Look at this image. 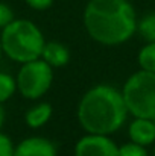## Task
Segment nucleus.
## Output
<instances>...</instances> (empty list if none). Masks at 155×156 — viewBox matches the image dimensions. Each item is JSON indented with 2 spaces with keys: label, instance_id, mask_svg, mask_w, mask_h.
Wrapping results in <instances>:
<instances>
[{
  "label": "nucleus",
  "instance_id": "f257e3e1",
  "mask_svg": "<svg viewBox=\"0 0 155 156\" xmlns=\"http://www.w3.org/2000/svg\"><path fill=\"white\" fill-rule=\"evenodd\" d=\"M88 35L103 46H119L137 30V15L128 0H90L84 11Z\"/></svg>",
  "mask_w": 155,
  "mask_h": 156
},
{
  "label": "nucleus",
  "instance_id": "f03ea898",
  "mask_svg": "<svg viewBox=\"0 0 155 156\" xmlns=\"http://www.w3.org/2000/svg\"><path fill=\"white\" fill-rule=\"evenodd\" d=\"M128 109L122 91L109 85L88 90L78 106V120L87 133L111 135L126 121Z\"/></svg>",
  "mask_w": 155,
  "mask_h": 156
},
{
  "label": "nucleus",
  "instance_id": "7ed1b4c3",
  "mask_svg": "<svg viewBox=\"0 0 155 156\" xmlns=\"http://www.w3.org/2000/svg\"><path fill=\"white\" fill-rule=\"evenodd\" d=\"M0 43L3 53L20 64L41 58L46 44L41 30L31 20H12L3 27Z\"/></svg>",
  "mask_w": 155,
  "mask_h": 156
},
{
  "label": "nucleus",
  "instance_id": "20e7f679",
  "mask_svg": "<svg viewBox=\"0 0 155 156\" xmlns=\"http://www.w3.org/2000/svg\"><path fill=\"white\" fill-rule=\"evenodd\" d=\"M122 96L128 114L135 118L155 120V73L140 70L128 77Z\"/></svg>",
  "mask_w": 155,
  "mask_h": 156
},
{
  "label": "nucleus",
  "instance_id": "39448f33",
  "mask_svg": "<svg viewBox=\"0 0 155 156\" xmlns=\"http://www.w3.org/2000/svg\"><path fill=\"white\" fill-rule=\"evenodd\" d=\"M52 80H53L52 67L44 59L38 58V59L24 62L21 65L18 76L15 79V83L23 97L29 100H35L49 91Z\"/></svg>",
  "mask_w": 155,
  "mask_h": 156
},
{
  "label": "nucleus",
  "instance_id": "423d86ee",
  "mask_svg": "<svg viewBox=\"0 0 155 156\" xmlns=\"http://www.w3.org/2000/svg\"><path fill=\"white\" fill-rule=\"evenodd\" d=\"M75 156H119V147L108 135L88 133L78 141Z\"/></svg>",
  "mask_w": 155,
  "mask_h": 156
},
{
  "label": "nucleus",
  "instance_id": "0eeeda50",
  "mask_svg": "<svg viewBox=\"0 0 155 156\" xmlns=\"http://www.w3.org/2000/svg\"><path fill=\"white\" fill-rule=\"evenodd\" d=\"M14 156H56V147L46 138L32 136L23 140L14 149Z\"/></svg>",
  "mask_w": 155,
  "mask_h": 156
},
{
  "label": "nucleus",
  "instance_id": "6e6552de",
  "mask_svg": "<svg viewBox=\"0 0 155 156\" xmlns=\"http://www.w3.org/2000/svg\"><path fill=\"white\" fill-rule=\"evenodd\" d=\"M132 143L140 146H149L155 143V121L149 118H134L128 129Z\"/></svg>",
  "mask_w": 155,
  "mask_h": 156
},
{
  "label": "nucleus",
  "instance_id": "1a4fd4ad",
  "mask_svg": "<svg viewBox=\"0 0 155 156\" xmlns=\"http://www.w3.org/2000/svg\"><path fill=\"white\" fill-rule=\"evenodd\" d=\"M41 59H44L52 68H58V67H64L68 62L70 53L64 44H61L58 41H50V43L44 44Z\"/></svg>",
  "mask_w": 155,
  "mask_h": 156
},
{
  "label": "nucleus",
  "instance_id": "9d476101",
  "mask_svg": "<svg viewBox=\"0 0 155 156\" xmlns=\"http://www.w3.org/2000/svg\"><path fill=\"white\" fill-rule=\"evenodd\" d=\"M52 117V106L49 103H40L34 108H31L28 112H26V123L29 127H41L44 126Z\"/></svg>",
  "mask_w": 155,
  "mask_h": 156
},
{
  "label": "nucleus",
  "instance_id": "9b49d317",
  "mask_svg": "<svg viewBox=\"0 0 155 156\" xmlns=\"http://www.w3.org/2000/svg\"><path fill=\"white\" fill-rule=\"evenodd\" d=\"M138 65L145 71L155 73V43H148L138 53Z\"/></svg>",
  "mask_w": 155,
  "mask_h": 156
},
{
  "label": "nucleus",
  "instance_id": "f8f14e48",
  "mask_svg": "<svg viewBox=\"0 0 155 156\" xmlns=\"http://www.w3.org/2000/svg\"><path fill=\"white\" fill-rule=\"evenodd\" d=\"M137 29L148 43H155V12L145 15L140 23H137Z\"/></svg>",
  "mask_w": 155,
  "mask_h": 156
},
{
  "label": "nucleus",
  "instance_id": "ddd939ff",
  "mask_svg": "<svg viewBox=\"0 0 155 156\" xmlns=\"http://www.w3.org/2000/svg\"><path fill=\"white\" fill-rule=\"evenodd\" d=\"M15 88H17L15 79L0 71V105L12 97V94L15 93Z\"/></svg>",
  "mask_w": 155,
  "mask_h": 156
},
{
  "label": "nucleus",
  "instance_id": "4468645a",
  "mask_svg": "<svg viewBox=\"0 0 155 156\" xmlns=\"http://www.w3.org/2000/svg\"><path fill=\"white\" fill-rule=\"evenodd\" d=\"M119 156H148V152L145 146H140L131 141L119 147Z\"/></svg>",
  "mask_w": 155,
  "mask_h": 156
},
{
  "label": "nucleus",
  "instance_id": "2eb2a0df",
  "mask_svg": "<svg viewBox=\"0 0 155 156\" xmlns=\"http://www.w3.org/2000/svg\"><path fill=\"white\" fill-rule=\"evenodd\" d=\"M14 149L11 138L0 132V156H14Z\"/></svg>",
  "mask_w": 155,
  "mask_h": 156
},
{
  "label": "nucleus",
  "instance_id": "dca6fc26",
  "mask_svg": "<svg viewBox=\"0 0 155 156\" xmlns=\"http://www.w3.org/2000/svg\"><path fill=\"white\" fill-rule=\"evenodd\" d=\"M14 20V12L6 3H0V27H6Z\"/></svg>",
  "mask_w": 155,
  "mask_h": 156
},
{
  "label": "nucleus",
  "instance_id": "f3484780",
  "mask_svg": "<svg viewBox=\"0 0 155 156\" xmlns=\"http://www.w3.org/2000/svg\"><path fill=\"white\" fill-rule=\"evenodd\" d=\"M26 3L32 8V9H37V11H44L47 8H50L53 0H26Z\"/></svg>",
  "mask_w": 155,
  "mask_h": 156
},
{
  "label": "nucleus",
  "instance_id": "a211bd4d",
  "mask_svg": "<svg viewBox=\"0 0 155 156\" xmlns=\"http://www.w3.org/2000/svg\"><path fill=\"white\" fill-rule=\"evenodd\" d=\"M3 123H5V111H3V108H2V105H0V129H2Z\"/></svg>",
  "mask_w": 155,
  "mask_h": 156
},
{
  "label": "nucleus",
  "instance_id": "6ab92c4d",
  "mask_svg": "<svg viewBox=\"0 0 155 156\" xmlns=\"http://www.w3.org/2000/svg\"><path fill=\"white\" fill-rule=\"evenodd\" d=\"M2 53H3V49H2V43H0V59H2Z\"/></svg>",
  "mask_w": 155,
  "mask_h": 156
},
{
  "label": "nucleus",
  "instance_id": "aec40b11",
  "mask_svg": "<svg viewBox=\"0 0 155 156\" xmlns=\"http://www.w3.org/2000/svg\"><path fill=\"white\" fill-rule=\"evenodd\" d=\"M154 156H155V149H154Z\"/></svg>",
  "mask_w": 155,
  "mask_h": 156
}]
</instances>
